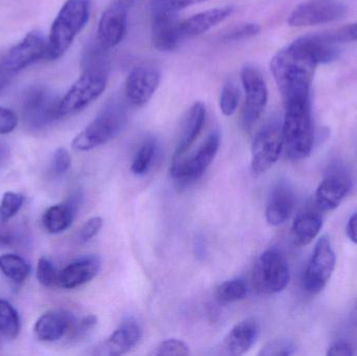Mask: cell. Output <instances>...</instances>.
I'll return each mask as SVG.
<instances>
[{
	"label": "cell",
	"mask_w": 357,
	"mask_h": 356,
	"mask_svg": "<svg viewBox=\"0 0 357 356\" xmlns=\"http://www.w3.org/2000/svg\"><path fill=\"white\" fill-rule=\"evenodd\" d=\"M318 65L305 36L275 54L271 61V72L282 95L283 104L312 100V81Z\"/></svg>",
	"instance_id": "6da1fadb"
},
{
	"label": "cell",
	"mask_w": 357,
	"mask_h": 356,
	"mask_svg": "<svg viewBox=\"0 0 357 356\" xmlns=\"http://www.w3.org/2000/svg\"><path fill=\"white\" fill-rule=\"evenodd\" d=\"M91 14V0H67L56 15L47 39L46 60L62 58Z\"/></svg>",
	"instance_id": "7a4b0ae2"
},
{
	"label": "cell",
	"mask_w": 357,
	"mask_h": 356,
	"mask_svg": "<svg viewBox=\"0 0 357 356\" xmlns=\"http://www.w3.org/2000/svg\"><path fill=\"white\" fill-rule=\"evenodd\" d=\"M284 108L282 133L287 156L291 160L307 158L314 146L312 100L287 102Z\"/></svg>",
	"instance_id": "3957f363"
},
{
	"label": "cell",
	"mask_w": 357,
	"mask_h": 356,
	"mask_svg": "<svg viewBox=\"0 0 357 356\" xmlns=\"http://www.w3.org/2000/svg\"><path fill=\"white\" fill-rule=\"evenodd\" d=\"M128 109L121 100H111L100 109L93 121L73 139V148L88 152L114 139L125 127Z\"/></svg>",
	"instance_id": "277c9868"
},
{
	"label": "cell",
	"mask_w": 357,
	"mask_h": 356,
	"mask_svg": "<svg viewBox=\"0 0 357 356\" xmlns=\"http://www.w3.org/2000/svg\"><path fill=\"white\" fill-rule=\"evenodd\" d=\"M110 67H85L83 73L59 100V119L73 116L96 102L107 88Z\"/></svg>",
	"instance_id": "5b68a950"
},
{
	"label": "cell",
	"mask_w": 357,
	"mask_h": 356,
	"mask_svg": "<svg viewBox=\"0 0 357 356\" xmlns=\"http://www.w3.org/2000/svg\"><path fill=\"white\" fill-rule=\"evenodd\" d=\"M253 280L256 290L262 294H278L287 288L291 271L280 250L268 249L260 255L254 268Z\"/></svg>",
	"instance_id": "8992f818"
},
{
	"label": "cell",
	"mask_w": 357,
	"mask_h": 356,
	"mask_svg": "<svg viewBox=\"0 0 357 356\" xmlns=\"http://www.w3.org/2000/svg\"><path fill=\"white\" fill-rule=\"evenodd\" d=\"M46 52L47 40L40 31H31L0 59V79L6 83L33 63L46 59Z\"/></svg>",
	"instance_id": "52a82bcc"
},
{
	"label": "cell",
	"mask_w": 357,
	"mask_h": 356,
	"mask_svg": "<svg viewBox=\"0 0 357 356\" xmlns=\"http://www.w3.org/2000/svg\"><path fill=\"white\" fill-rule=\"evenodd\" d=\"M284 148L282 123L270 121L262 127L252 144L251 171L260 176L272 169L280 158Z\"/></svg>",
	"instance_id": "ba28073f"
},
{
	"label": "cell",
	"mask_w": 357,
	"mask_h": 356,
	"mask_svg": "<svg viewBox=\"0 0 357 356\" xmlns=\"http://www.w3.org/2000/svg\"><path fill=\"white\" fill-rule=\"evenodd\" d=\"M220 144V132L214 130L190 157L173 161L171 167L173 179L181 185H188L199 180L213 162Z\"/></svg>",
	"instance_id": "9c48e42d"
},
{
	"label": "cell",
	"mask_w": 357,
	"mask_h": 356,
	"mask_svg": "<svg viewBox=\"0 0 357 356\" xmlns=\"http://www.w3.org/2000/svg\"><path fill=\"white\" fill-rule=\"evenodd\" d=\"M337 265V255L328 235H323L314 246L302 277L304 291L316 295L328 284Z\"/></svg>",
	"instance_id": "30bf717a"
},
{
	"label": "cell",
	"mask_w": 357,
	"mask_h": 356,
	"mask_svg": "<svg viewBox=\"0 0 357 356\" xmlns=\"http://www.w3.org/2000/svg\"><path fill=\"white\" fill-rule=\"evenodd\" d=\"M241 79L245 93L241 125L245 131H250L259 121L268 104V87L261 72L252 65L243 67Z\"/></svg>",
	"instance_id": "8fae6325"
},
{
	"label": "cell",
	"mask_w": 357,
	"mask_h": 356,
	"mask_svg": "<svg viewBox=\"0 0 357 356\" xmlns=\"http://www.w3.org/2000/svg\"><path fill=\"white\" fill-rule=\"evenodd\" d=\"M60 98L43 86L29 88L22 100V117L27 127L41 130L59 119L58 106Z\"/></svg>",
	"instance_id": "7c38bea8"
},
{
	"label": "cell",
	"mask_w": 357,
	"mask_h": 356,
	"mask_svg": "<svg viewBox=\"0 0 357 356\" xmlns=\"http://www.w3.org/2000/svg\"><path fill=\"white\" fill-rule=\"evenodd\" d=\"M348 6L341 0H307L299 4L287 18L293 27L314 26L341 20Z\"/></svg>",
	"instance_id": "4fadbf2b"
},
{
	"label": "cell",
	"mask_w": 357,
	"mask_h": 356,
	"mask_svg": "<svg viewBox=\"0 0 357 356\" xmlns=\"http://www.w3.org/2000/svg\"><path fill=\"white\" fill-rule=\"evenodd\" d=\"M161 75L150 65H138L128 73L125 83V98L135 108L146 106L158 89Z\"/></svg>",
	"instance_id": "5bb4252c"
},
{
	"label": "cell",
	"mask_w": 357,
	"mask_h": 356,
	"mask_svg": "<svg viewBox=\"0 0 357 356\" xmlns=\"http://www.w3.org/2000/svg\"><path fill=\"white\" fill-rule=\"evenodd\" d=\"M128 8L129 4L123 0L113 2L100 17L98 22L96 41L106 48L111 49L119 45L127 31Z\"/></svg>",
	"instance_id": "9a60e30c"
},
{
	"label": "cell",
	"mask_w": 357,
	"mask_h": 356,
	"mask_svg": "<svg viewBox=\"0 0 357 356\" xmlns=\"http://www.w3.org/2000/svg\"><path fill=\"white\" fill-rule=\"evenodd\" d=\"M142 338V330L137 321L127 319L123 321L106 340L94 348L93 355L119 356L131 351Z\"/></svg>",
	"instance_id": "2e32d148"
},
{
	"label": "cell",
	"mask_w": 357,
	"mask_h": 356,
	"mask_svg": "<svg viewBox=\"0 0 357 356\" xmlns=\"http://www.w3.org/2000/svg\"><path fill=\"white\" fill-rule=\"evenodd\" d=\"M352 182L347 173L335 171L328 173L316 190V204L322 210L337 208L351 190Z\"/></svg>",
	"instance_id": "e0dca14e"
},
{
	"label": "cell",
	"mask_w": 357,
	"mask_h": 356,
	"mask_svg": "<svg viewBox=\"0 0 357 356\" xmlns=\"http://www.w3.org/2000/svg\"><path fill=\"white\" fill-rule=\"evenodd\" d=\"M180 19L175 13H153L152 43L159 52H173L182 43Z\"/></svg>",
	"instance_id": "ac0fdd59"
},
{
	"label": "cell",
	"mask_w": 357,
	"mask_h": 356,
	"mask_svg": "<svg viewBox=\"0 0 357 356\" xmlns=\"http://www.w3.org/2000/svg\"><path fill=\"white\" fill-rule=\"evenodd\" d=\"M75 322L77 319L69 311H46L36 321L33 334L41 342H56L69 334Z\"/></svg>",
	"instance_id": "d6986e66"
},
{
	"label": "cell",
	"mask_w": 357,
	"mask_h": 356,
	"mask_svg": "<svg viewBox=\"0 0 357 356\" xmlns=\"http://www.w3.org/2000/svg\"><path fill=\"white\" fill-rule=\"evenodd\" d=\"M234 12V6H226L211 8L193 15L184 20H180L181 38L185 41L191 38L199 37L230 18Z\"/></svg>",
	"instance_id": "ffe728a7"
},
{
	"label": "cell",
	"mask_w": 357,
	"mask_h": 356,
	"mask_svg": "<svg viewBox=\"0 0 357 356\" xmlns=\"http://www.w3.org/2000/svg\"><path fill=\"white\" fill-rule=\"evenodd\" d=\"M295 203V194L289 182H277L266 204V222L272 226H281L287 223L293 215Z\"/></svg>",
	"instance_id": "44dd1931"
},
{
	"label": "cell",
	"mask_w": 357,
	"mask_h": 356,
	"mask_svg": "<svg viewBox=\"0 0 357 356\" xmlns=\"http://www.w3.org/2000/svg\"><path fill=\"white\" fill-rule=\"evenodd\" d=\"M100 265L102 261L96 255L81 257L60 271L58 286L65 290L79 288L96 277Z\"/></svg>",
	"instance_id": "7402d4cb"
},
{
	"label": "cell",
	"mask_w": 357,
	"mask_h": 356,
	"mask_svg": "<svg viewBox=\"0 0 357 356\" xmlns=\"http://www.w3.org/2000/svg\"><path fill=\"white\" fill-rule=\"evenodd\" d=\"M206 121V107L203 102H195L187 111L182 125H181L180 133L176 144L175 154L173 161L180 160L185 153L195 144L197 138L201 134Z\"/></svg>",
	"instance_id": "603a6c76"
},
{
	"label": "cell",
	"mask_w": 357,
	"mask_h": 356,
	"mask_svg": "<svg viewBox=\"0 0 357 356\" xmlns=\"http://www.w3.org/2000/svg\"><path fill=\"white\" fill-rule=\"evenodd\" d=\"M260 327L255 319L239 322L228 332L222 341V348L226 355H245L259 338Z\"/></svg>",
	"instance_id": "cb8c5ba5"
},
{
	"label": "cell",
	"mask_w": 357,
	"mask_h": 356,
	"mask_svg": "<svg viewBox=\"0 0 357 356\" xmlns=\"http://www.w3.org/2000/svg\"><path fill=\"white\" fill-rule=\"evenodd\" d=\"M79 196H75L64 202L52 205L42 215V225L50 234H60L68 230L79 209Z\"/></svg>",
	"instance_id": "d4e9b609"
},
{
	"label": "cell",
	"mask_w": 357,
	"mask_h": 356,
	"mask_svg": "<svg viewBox=\"0 0 357 356\" xmlns=\"http://www.w3.org/2000/svg\"><path fill=\"white\" fill-rule=\"evenodd\" d=\"M323 227V217L312 208L303 209L294 219L291 238L298 246L310 244L320 233Z\"/></svg>",
	"instance_id": "484cf974"
},
{
	"label": "cell",
	"mask_w": 357,
	"mask_h": 356,
	"mask_svg": "<svg viewBox=\"0 0 357 356\" xmlns=\"http://www.w3.org/2000/svg\"><path fill=\"white\" fill-rule=\"evenodd\" d=\"M0 271L14 284H21L31 275V265L22 257L16 254L0 256Z\"/></svg>",
	"instance_id": "4316f807"
},
{
	"label": "cell",
	"mask_w": 357,
	"mask_h": 356,
	"mask_svg": "<svg viewBox=\"0 0 357 356\" xmlns=\"http://www.w3.org/2000/svg\"><path fill=\"white\" fill-rule=\"evenodd\" d=\"M21 321L18 311L8 301L0 299V334L13 341L20 334Z\"/></svg>",
	"instance_id": "83f0119b"
},
{
	"label": "cell",
	"mask_w": 357,
	"mask_h": 356,
	"mask_svg": "<svg viewBox=\"0 0 357 356\" xmlns=\"http://www.w3.org/2000/svg\"><path fill=\"white\" fill-rule=\"evenodd\" d=\"M247 282L241 278L227 280L216 288L215 297L220 303H233L243 300L248 296Z\"/></svg>",
	"instance_id": "f1b7e54d"
},
{
	"label": "cell",
	"mask_w": 357,
	"mask_h": 356,
	"mask_svg": "<svg viewBox=\"0 0 357 356\" xmlns=\"http://www.w3.org/2000/svg\"><path fill=\"white\" fill-rule=\"evenodd\" d=\"M157 148H158V146H157L156 139L154 138H148L142 144L134 157L133 163H132L131 171L134 175L144 176L150 171L153 161L156 156Z\"/></svg>",
	"instance_id": "f546056e"
},
{
	"label": "cell",
	"mask_w": 357,
	"mask_h": 356,
	"mask_svg": "<svg viewBox=\"0 0 357 356\" xmlns=\"http://www.w3.org/2000/svg\"><path fill=\"white\" fill-rule=\"evenodd\" d=\"M25 198L20 192H6L0 201V222L6 223L22 208Z\"/></svg>",
	"instance_id": "4dcf8cb0"
},
{
	"label": "cell",
	"mask_w": 357,
	"mask_h": 356,
	"mask_svg": "<svg viewBox=\"0 0 357 356\" xmlns=\"http://www.w3.org/2000/svg\"><path fill=\"white\" fill-rule=\"evenodd\" d=\"M239 104L238 88L232 82H227L220 90V109L225 116L234 114Z\"/></svg>",
	"instance_id": "1f68e13d"
},
{
	"label": "cell",
	"mask_w": 357,
	"mask_h": 356,
	"mask_svg": "<svg viewBox=\"0 0 357 356\" xmlns=\"http://www.w3.org/2000/svg\"><path fill=\"white\" fill-rule=\"evenodd\" d=\"M59 274L60 271L48 257L43 256L38 261L36 276L42 286L46 288L58 286Z\"/></svg>",
	"instance_id": "d6a6232c"
},
{
	"label": "cell",
	"mask_w": 357,
	"mask_h": 356,
	"mask_svg": "<svg viewBox=\"0 0 357 356\" xmlns=\"http://www.w3.org/2000/svg\"><path fill=\"white\" fill-rule=\"evenodd\" d=\"M297 350V346L293 341L289 339H276L266 343L261 350L260 356H289L294 355Z\"/></svg>",
	"instance_id": "836d02e7"
},
{
	"label": "cell",
	"mask_w": 357,
	"mask_h": 356,
	"mask_svg": "<svg viewBox=\"0 0 357 356\" xmlns=\"http://www.w3.org/2000/svg\"><path fill=\"white\" fill-rule=\"evenodd\" d=\"M155 356H188L190 348L186 343L178 339H169L163 341L152 353Z\"/></svg>",
	"instance_id": "e575fe53"
},
{
	"label": "cell",
	"mask_w": 357,
	"mask_h": 356,
	"mask_svg": "<svg viewBox=\"0 0 357 356\" xmlns=\"http://www.w3.org/2000/svg\"><path fill=\"white\" fill-rule=\"evenodd\" d=\"M206 0H151V8L153 13H175L201 3Z\"/></svg>",
	"instance_id": "d590c367"
},
{
	"label": "cell",
	"mask_w": 357,
	"mask_h": 356,
	"mask_svg": "<svg viewBox=\"0 0 357 356\" xmlns=\"http://www.w3.org/2000/svg\"><path fill=\"white\" fill-rule=\"evenodd\" d=\"M96 324H98V317L93 315L87 316V317L83 318L81 321L75 322V325L69 332L70 340L79 341L86 338L96 328Z\"/></svg>",
	"instance_id": "8d00e7d4"
},
{
	"label": "cell",
	"mask_w": 357,
	"mask_h": 356,
	"mask_svg": "<svg viewBox=\"0 0 357 356\" xmlns=\"http://www.w3.org/2000/svg\"><path fill=\"white\" fill-rule=\"evenodd\" d=\"M261 31V27L256 23H243V24L235 26L225 35L227 41H237V40L247 39L258 35Z\"/></svg>",
	"instance_id": "74e56055"
},
{
	"label": "cell",
	"mask_w": 357,
	"mask_h": 356,
	"mask_svg": "<svg viewBox=\"0 0 357 356\" xmlns=\"http://www.w3.org/2000/svg\"><path fill=\"white\" fill-rule=\"evenodd\" d=\"M71 163H73V159L68 150L65 148H59L54 152V158H52V173L56 176L64 175L70 169Z\"/></svg>",
	"instance_id": "f35d334b"
},
{
	"label": "cell",
	"mask_w": 357,
	"mask_h": 356,
	"mask_svg": "<svg viewBox=\"0 0 357 356\" xmlns=\"http://www.w3.org/2000/svg\"><path fill=\"white\" fill-rule=\"evenodd\" d=\"M102 224H104V221H102V217H93L88 219V221L82 226L81 230H79V242L85 244V242L91 240L94 236L98 235V234L100 233V229L102 228Z\"/></svg>",
	"instance_id": "ab89813d"
},
{
	"label": "cell",
	"mask_w": 357,
	"mask_h": 356,
	"mask_svg": "<svg viewBox=\"0 0 357 356\" xmlns=\"http://www.w3.org/2000/svg\"><path fill=\"white\" fill-rule=\"evenodd\" d=\"M18 125V117L10 109L0 107V135L12 133Z\"/></svg>",
	"instance_id": "60d3db41"
},
{
	"label": "cell",
	"mask_w": 357,
	"mask_h": 356,
	"mask_svg": "<svg viewBox=\"0 0 357 356\" xmlns=\"http://www.w3.org/2000/svg\"><path fill=\"white\" fill-rule=\"evenodd\" d=\"M329 33L337 44L357 41V21L352 23V24L343 27V29L329 31Z\"/></svg>",
	"instance_id": "b9f144b4"
},
{
	"label": "cell",
	"mask_w": 357,
	"mask_h": 356,
	"mask_svg": "<svg viewBox=\"0 0 357 356\" xmlns=\"http://www.w3.org/2000/svg\"><path fill=\"white\" fill-rule=\"evenodd\" d=\"M328 356H352L354 355V348L349 342L339 340L333 342L327 351Z\"/></svg>",
	"instance_id": "7bdbcfd3"
},
{
	"label": "cell",
	"mask_w": 357,
	"mask_h": 356,
	"mask_svg": "<svg viewBox=\"0 0 357 356\" xmlns=\"http://www.w3.org/2000/svg\"><path fill=\"white\" fill-rule=\"evenodd\" d=\"M346 233L352 242L357 245V212L349 217L346 226Z\"/></svg>",
	"instance_id": "ee69618b"
},
{
	"label": "cell",
	"mask_w": 357,
	"mask_h": 356,
	"mask_svg": "<svg viewBox=\"0 0 357 356\" xmlns=\"http://www.w3.org/2000/svg\"><path fill=\"white\" fill-rule=\"evenodd\" d=\"M195 254L197 258L204 259L206 256L205 240L202 236H197L195 240Z\"/></svg>",
	"instance_id": "f6af8a7d"
},
{
	"label": "cell",
	"mask_w": 357,
	"mask_h": 356,
	"mask_svg": "<svg viewBox=\"0 0 357 356\" xmlns=\"http://www.w3.org/2000/svg\"><path fill=\"white\" fill-rule=\"evenodd\" d=\"M13 242H14V240H13L12 236L3 233V232H0V249L10 248L13 246Z\"/></svg>",
	"instance_id": "bcb514c9"
},
{
	"label": "cell",
	"mask_w": 357,
	"mask_h": 356,
	"mask_svg": "<svg viewBox=\"0 0 357 356\" xmlns=\"http://www.w3.org/2000/svg\"><path fill=\"white\" fill-rule=\"evenodd\" d=\"M4 84H6V83H4V82H3V81H2V79H0V89H1L2 86H3V85H4Z\"/></svg>",
	"instance_id": "7dc6e473"
},
{
	"label": "cell",
	"mask_w": 357,
	"mask_h": 356,
	"mask_svg": "<svg viewBox=\"0 0 357 356\" xmlns=\"http://www.w3.org/2000/svg\"><path fill=\"white\" fill-rule=\"evenodd\" d=\"M123 1L127 2V3L130 6V3H131L132 1H134V0H123Z\"/></svg>",
	"instance_id": "c3c4849f"
}]
</instances>
